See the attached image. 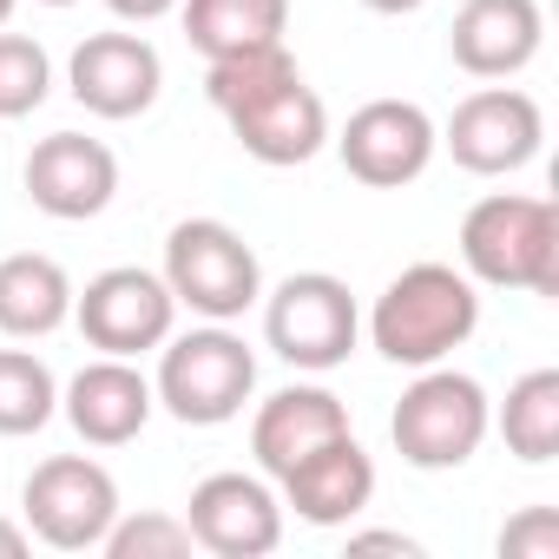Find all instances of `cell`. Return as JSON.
Returning a JSON list of instances; mask_svg holds the SVG:
<instances>
[{
    "instance_id": "obj_4",
    "label": "cell",
    "mask_w": 559,
    "mask_h": 559,
    "mask_svg": "<svg viewBox=\"0 0 559 559\" xmlns=\"http://www.w3.org/2000/svg\"><path fill=\"white\" fill-rule=\"evenodd\" d=\"M152 395L185 428H224L257 395V356H250L243 336H230V323H204V330H185V336L171 330L158 343Z\"/></svg>"
},
{
    "instance_id": "obj_22",
    "label": "cell",
    "mask_w": 559,
    "mask_h": 559,
    "mask_svg": "<svg viewBox=\"0 0 559 559\" xmlns=\"http://www.w3.org/2000/svg\"><path fill=\"white\" fill-rule=\"evenodd\" d=\"M60 415V382L34 349H0V435H40Z\"/></svg>"
},
{
    "instance_id": "obj_1",
    "label": "cell",
    "mask_w": 559,
    "mask_h": 559,
    "mask_svg": "<svg viewBox=\"0 0 559 559\" xmlns=\"http://www.w3.org/2000/svg\"><path fill=\"white\" fill-rule=\"evenodd\" d=\"M204 99L217 106V119L230 126V139L257 165H270V171L310 165L330 145V106L304 80V67L290 60L284 40L257 47V53H237V60H211Z\"/></svg>"
},
{
    "instance_id": "obj_31",
    "label": "cell",
    "mask_w": 559,
    "mask_h": 559,
    "mask_svg": "<svg viewBox=\"0 0 559 559\" xmlns=\"http://www.w3.org/2000/svg\"><path fill=\"white\" fill-rule=\"evenodd\" d=\"M40 8H73V0H40Z\"/></svg>"
},
{
    "instance_id": "obj_13",
    "label": "cell",
    "mask_w": 559,
    "mask_h": 559,
    "mask_svg": "<svg viewBox=\"0 0 559 559\" xmlns=\"http://www.w3.org/2000/svg\"><path fill=\"white\" fill-rule=\"evenodd\" d=\"M67 86L93 119H139L165 93V60L145 34H86L67 60Z\"/></svg>"
},
{
    "instance_id": "obj_19",
    "label": "cell",
    "mask_w": 559,
    "mask_h": 559,
    "mask_svg": "<svg viewBox=\"0 0 559 559\" xmlns=\"http://www.w3.org/2000/svg\"><path fill=\"white\" fill-rule=\"evenodd\" d=\"M60 323H73V276L47 250H14L0 257V336L40 343Z\"/></svg>"
},
{
    "instance_id": "obj_28",
    "label": "cell",
    "mask_w": 559,
    "mask_h": 559,
    "mask_svg": "<svg viewBox=\"0 0 559 559\" xmlns=\"http://www.w3.org/2000/svg\"><path fill=\"white\" fill-rule=\"evenodd\" d=\"M27 552V526H14L8 513H0V559H21Z\"/></svg>"
},
{
    "instance_id": "obj_9",
    "label": "cell",
    "mask_w": 559,
    "mask_h": 559,
    "mask_svg": "<svg viewBox=\"0 0 559 559\" xmlns=\"http://www.w3.org/2000/svg\"><path fill=\"white\" fill-rule=\"evenodd\" d=\"M73 323L99 356H126L139 362L145 349H158L178 330V297L165 290L158 270L139 263H112L99 270L86 290H73Z\"/></svg>"
},
{
    "instance_id": "obj_6",
    "label": "cell",
    "mask_w": 559,
    "mask_h": 559,
    "mask_svg": "<svg viewBox=\"0 0 559 559\" xmlns=\"http://www.w3.org/2000/svg\"><path fill=\"white\" fill-rule=\"evenodd\" d=\"M263 304V343L276 349V362H290L297 376H330L356 356L362 343V310L356 290L330 270H297L284 276Z\"/></svg>"
},
{
    "instance_id": "obj_29",
    "label": "cell",
    "mask_w": 559,
    "mask_h": 559,
    "mask_svg": "<svg viewBox=\"0 0 559 559\" xmlns=\"http://www.w3.org/2000/svg\"><path fill=\"white\" fill-rule=\"evenodd\" d=\"M369 14H415V8H428V0H362Z\"/></svg>"
},
{
    "instance_id": "obj_17",
    "label": "cell",
    "mask_w": 559,
    "mask_h": 559,
    "mask_svg": "<svg viewBox=\"0 0 559 559\" xmlns=\"http://www.w3.org/2000/svg\"><path fill=\"white\" fill-rule=\"evenodd\" d=\"M276 487H284V507L304 526H349L376 500V461L349 428V435L323 441L317 454H304L290 474H276Z\"/></svg>"
},
{
    "instance_id": "obj_26",
    "label": "cell",
    "mask_w": 559,
    "mask_h": 559,
    "mask_svg": "<svg viewBox=\"0 0 559 559\" xmlns=\"http://www.w3.org/2000/svg\"><path fill=\"white\" fill-rule=\"evenodd\" d=\"M349 552H402V559H415L421 539H408L395 526H369V533H349Z\"/></svg>"
},
{
    "instance_id": "obj_12",
    "label": "cell",
    "mask_w": 559,
    "mask_h": 559,
    "mask_svg": "<svg viewBox=\"0 0 559 559\" xmlns=\"http://www.w3.org/2000/svg\"><path fill=\"white\" fill-rule=\"evenodd\" d=\"M336 152H343V171L369 191H402L415 185L435 152H441V126L415 106V99H369L349 112V126L336 132Z\"/></svg>"
},
{
    "instance_id": "obj_23",
    "label": "cell",
    "mask_w": 559,
    "mask_h": 559,
    "mask_svg": "<svg viewBox=\"0 0 559 559\" xmlns=\"http://www.w3.org/2000/svg\"><path fill=\"white\" fill-rule=\"evenodd\" d=\"M53 93V60L27 34H0V119H27Z\"/></svg>"
},
{
    "instance_id": "obj_27",
    "label": "cell",
    "mask_w": 559,
    "mask_h": 559,
    "mask_svg": "<svg viewBox=\"0 0 559 559\" xmlns=\"http://www.w3.org/2000/svg\"><path fill=\"white\" fill-rule=\"evenodd\" d=\"M106 8L119 14V21H132V27H152V21H165L178 0H106Z\"/></svg>"
},
{
    "instance_id": "obj_5",
    "label": "cell",
    "mask_w": 559,
    "mask_h": 559,
    "mask_svg": "<svg viewBox=\"0 0 559 559\" xmlns=\"http://www.w3.org/2000/svg\"><path fill=\"white\" fill-rule=\"evenodd\" d=\"M493 428V402L487 389L467 376V369H448V362H428L415 369V382L402 389L395 415H389V441L408 467L421 474H448V467H467L480 454Z\"/></svg>"
},
{
    "instance_id": "obj_10",
    "label": "cell",
    "mask_w": 559,
    "mask_h": 559,
    "mask_svg": "<svg viewBox=\"0 0 559 559\" xmlns=\"http://www.w3.org/2000/svg\"><path fill=\"white\" fill-rule=\"evenodd\" d=\"M546 145V112L533 93L520 86H480L467 93L448 126H441V152L474 171V178H507V171H526Z\"/></svg>"
},
{
    "instance_id": "obj_18",
    "label": "cell",
    "mask_w": 559,
    "mask_h": 559,
    "mask_svg": "<svg viewBox=\"0 0 559 559\" xmlns=\"http://www.w3.org/2000/svg\"><path fill=\"white\" fill-rule=\"evenodd\" d=\"M349 435V408L336 389L323 382H290V389H276L257 402V421H250V454L257 467L276 480V474H290L304 454H317L323 441Z\"/></svg>"
},
{
    "instance_id": "obj_7",
    "label": "cell",
    "mask_w": 559,
    "mask_h": 559,
    "mask_svg": "<svg viewBox=\"0 0 559 559\" xmlns=\"http://www.w3.org/2000/svg\"><path fill=\"white\" fill-rule=\"evenodd\" d=\"M165 290L178 297V310L204 317V323H237L257 297H263V263L243 243L237 224L224 217H185L165 237Z\"/></svg>"
},
{
    "instance_id": "obj_16",
    "label": "cell",
    "mask_w": 559,
    "mask_h": 559,
    "mask_svg": "<svg viewBox=\"0 0 559 559\" xmlns=\"http://www.w3.org/2000/svg\"><path fill=\"white\" fill-rule=\"evenodd\" d=\"M60 415L73 421V435L86 448H126L145 435V421L158 415L152 382L139 376V362L126 356H93L67 389H60Z\"/></svg>"
},
{
    "instance_id": "obj_30",
    "label": "cell",
    "mask_w": 559,
    "mask_h": 559,
    "mask_svg": "<svg viewBox=\"0 0 559 559\" xmlns=\"http://www.w3.org/2000/svg\"><path fill=\"white\" fill-rule=\"evenodd\" d=\"M14 8H21V0H0V27H8V21H14Z\"/></svg>"
},
{
    "instance_id": "obj_20",
    "label": "cell",
    "mask_w": 559,
    "mask_h": 559,
    "mask_svg": "<svg viewBox=\"0 0 559 559\" xmlns=\"http://www.w3.org/2000/svg\"><path fill=\"white\" fill-rule=\"evenodd\" d=\"M178 8H185V40L204 53V67L276 47L290 27V0H178Z\"/></svg>"
},
{
    "instance_id": "obj_15",
    "label": "cell",
    "mask_w": 559,
    "mask_h": 559,
    "mask_svg": "<svg viewBox=\"0 0 559 559\" xmlns=\"http://www.w3.org/2000/svg\"><path fill=\"white\" fill-rule=\"evenodd\" d=\"M546 47V14L539 0H461L448 53L467 80H513L539 60Z\"/></svg>"
},
{
    "instance_id": "obj_24",
    "label": "cell",
    "mask_w": 559,
    "mask_h": 559,
    "mask_svg": "<svg viewBox=\"0 0 559 559\" xmlns=\"http://www.w3.org/2000/svg\"><path fill=\"white\" fill-rule=\"evenodd\" d=\"M99 552L106 559H185L191 552V526L178 513H126L119 507V520L106 526Z\"/></svg>"
},
{
    "instance_id": "obj_2",
    "label": "cell",
    "mask_w": 559,
    "mask_h": 559,
    "mask_svg": "<svg viewBox=\"0 0 559 559\" xmlns=\"http://www.w3.org/2000/svg\"><path fill=\"white\" fill-rule=\"evenodd\" d=\"M474 330H480V290L454 263H408L402 276H389V290L369 310V343L395 369L448 362Z\"/></svg>"
},
{
    "instance_id": "obj_11",
    "label": "cell",
    "mask_w": 559,
    "mask_h": 559,
    "mask_svg": "<svg viewBox=\"0 0 559 559\" xmlns=\"http://www.w3.org/2000/svg\"><path fill=\"white\" fill-rule=\"evenodd\" d=\"M185 526L191 546L217 552V559H263L284 546V493L270 487V474H204L185 500Z\"/></svg>"
},
{
    "instance_id": "obj_14",
    "label": "cell",
    "mask_w": 559,
    "mask_h": 559,
    "mask_svg": "<svg viewBox=\"0 0 559 559\" xmlns=\"http://www.w3.org/2000/svg\"><path fill=\"white\" fill-rule=\"evenodd\" d=\"M34 211L60 217V224H86L99 217L112 198H119V158L106 139H86V132H53L27 152V171H21Z\"/></svg>"
},
{
    "instance_id": "obj_25",
    "label": "cell",
    "mask_w": 559,
    "mask_h": 559,
    "mask_svg": "<svg viewBox=\"0 0 559 559\" xmlns=\"http://www.w3.org/2000/svg\"><path fill=\"white\" fill-rule=\"evenodd\" d=\"M500 559H559V513L552 507H520L500 526Z\"/></svg>"
},
{
    "instance_id": "obj_21",
    "label": "cell",
    "mask_w": 559,
    "mask_h": 559,
    "mask_svg": "<svg viewBox=\"0 0 559 559\" xmlns=\"http://www.w3.org/2000/svg\"><path fill=\"white\" fill-rule=\"evenodd\" d=\"M493 428H500L513 461L546 467L559 454V369H526L507 389V402L493 408Z\"/></svg>"
},
{
    "instance_id": "obj_8",
    "label": "cell",
    "mask_w": 559,
    "mask_h": 559,
    "mask_svg": "<svg viewBox=\"0 0 559 559\" xmlns=\"http://www.w3.org/2000/svg\"><path fill=\"white\" fill-rule=\"evenodd\" d=\"M21 513H27V539L53 552H99L106 526L119 520V480L93 454H53L27 474Z\"/></svg>"
},
{
    "instance_id": "obj_3",
    "label": "cell",
    "mask_w": 559,
    "mask_h": 559,
    "mask_svg": "<svg viewBox=\"0 0 559 559\" xmlns=\"http://www.w3.org/2000/svg\"><path fill=\"white\" fill-rule=\"evenodd\" d=\"M461 270L493 290L559 297V204L493 191L461 217Z\"/></svg>"
}]
</instances>
